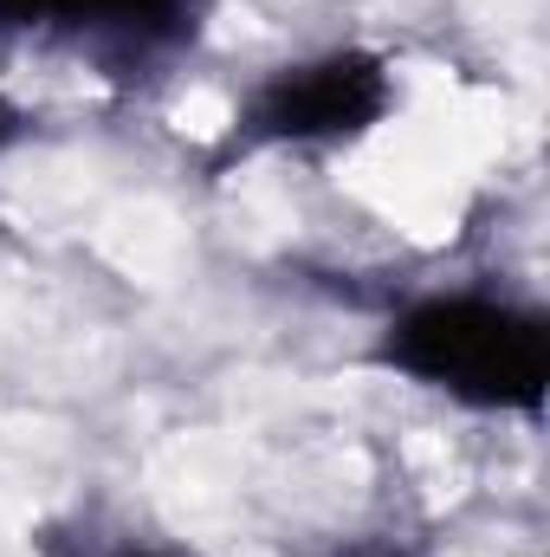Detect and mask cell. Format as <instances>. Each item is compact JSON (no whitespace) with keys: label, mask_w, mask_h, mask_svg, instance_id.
Masks as SVG:
<instances>
[{"label":"cell","mask_w":550,"mask_h":557,"mask_svg":"<svg viewBox=\"0 0 550 557\" xmlns=\"http://www.w3.org/2000/svg\"><path fill=\"white\" fill-rule=\"evenodd\" d=\"M201 0H0V39L7 33H46L91 52H168L195 33Z\"/></svg>","instance_id":"3"},{"label":"cell","mask_w":550,"mask_h":557,"mask_svg":"<svg viewBox=\"0 0 550 557\" xmlns=\"http://www.w3.org/2000/svg\"><path fill=\"white\" fill-rule=\"evenodd\" d=\"M13 131H20V117H13V104H7V98H0V149H7V143H13Z\"/></svg>","instance_id":"4"},{"label":"cell","mask_w":550,"mask_h":557,"mask_svg":"<svg viewBox=\"0 0 550 557\" xmlns=\"http://www.w3.org/2000/svg\"><path fill=\"white\" fill-rule=\"evenodd\" d=\"M111 557H168V552H155V545H124V552H111Z\"/></svg>","instance_id":"5"},{"label":"cell","mask_w":550,"mask_h":557,"mask_svg":"<svg viewBox=\"0 0 550 557\" xmlns=\"http://www.w3.org/2000/svg\"><path fill=\"white\" fill-rule=\"evenodd\" d=\"M383 363L447 403L538 416L550 396V324L492 292H427L383 331Z\"/></svg>","instance_id":"1"},{"label":"cell","mask_w":550,"mask_h":557,"mask_svg":"<svg viewBox=\"0 0 550 557\" xmlns=\"http://www.w3.org/2000/svg\"><path fill=\"white\" fill-rule=\"evenodd\" d=\"M396 104V78L376 52L343 46V52H317L304 65H278L266 85H253V98L234 117V143L260 149V143H343L363 137L389 117Z\"/></svg>","instance_id":"2"}]
</instances>
